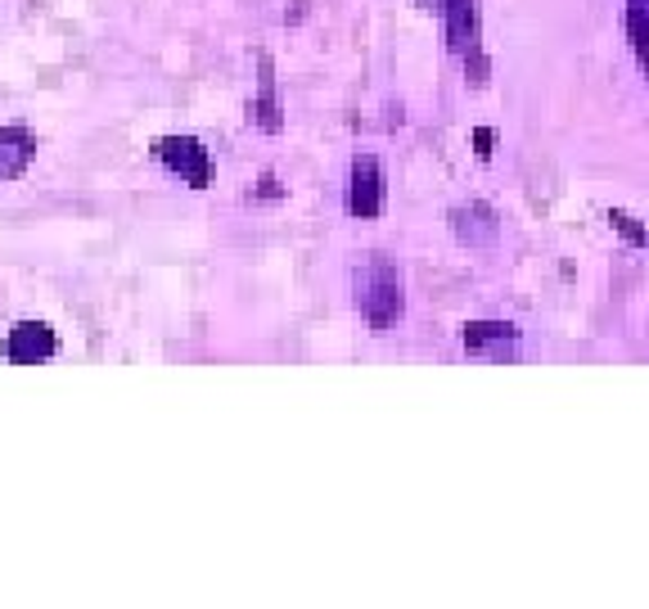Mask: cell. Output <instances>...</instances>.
Segmentation results:
<instances>
[{
  "label": "cell",
  "mask_w": 649,
  "mask_h": 609,
  "mask_svg": "<svg viewBox=\"0 0 649 609\" xmlns=\"http://www.w3.org/2000/svg\"><path fill=\"white\" fill-rule=\"evenodd\" d=\"M54 330L46 321H18L10 334H5V357L14 365H37L46 357H54Z\"/></svg>",
  "instance_id": "obj_4"
},
{
  "label": "cell",
  "mask_w": 649,
  "mask_h": 609,
  "mask_svg": "<svg viewBox=\"0 0 649 609\" xmlns=\"http://www.w3.org/2000/svg\"><path fill=\"white\" fill-rule=\"evenodd\" d=\"M491 140H497V136H491L487 127H478V132H474V145H478V159H491Z\"/></svg>",
  "instance_id": "obj_10"
},
{
  "label": "cell",
  "mask_w": 649,
  "mask_h": 609,
  "mask_svg": "<svg viewBox=\"0 0 649 609\" xmlns=\"http://www.w3.org/2000/svg\"><path fill=\"white\" fill-rule=\"evenodd\" d=\"M249 117H258L266 132L280 127V104H275V86H271V77H266V86H262V100L249 109Z\"/></svg>",
  "instance_id": "obj_9"
},
{
  "label": "cell",
  "mask_w": 649,
  "mask_h": 609,
  "mask_svg": "<svg viewBox=\"0 0 649 609\" xmlns=\"http://www.w3.org/2000/svg\"><path fill=\"white\" fill-rule=\"evenodd\" d=\"M627 37H632V46L640 54V69H649V14H645V5L627 10Z\"/></svg>",
  "instance_id": "obj_8"
},
{
  "label": "cell",
  "mask_w": 649,
  "mask_h": 609,
  "mask_svg": "<svg viewBox=\"0 0 649 609\" xmlns=\"http://www.w3.org/2000/svg\"><path fill=\"white\" fill-rule=\"evenodd\" d=\"M37 154V140L27 127H0V181H14Z\"/></svg>",
  "instance_id": "obj_5"
},
{
  "label": "cell",
  "mask_w": 649,
  "mask_h": 609,
  "mask_svg": "<svg viewBox=\"0 0 649 609\" xmlns=\"http://www.w3.org/2000/svg\"><path fill=\"white\" fill-rule=\"evenodd\" d=\"M153 154H159V163H167L176 176H185L195 190L208 186V176H212V159H208V149L195 140V136H163L159 145H153Z\"/></svg>",
  "instance_id": "obj_2"
},
{
  "label": "cell",
  "mask_w": 649,
  "mask_h": 609,
  "mask_svg": "<svg viewBox=\"0 0 649 609\" xmlns=\"http://www.w3.org/2000/svg\"><path fill=\"white\" fill-rule=\"evenodd\" d=\"M357 308L375 325V334H384L392 321H401V266H392L388 258L370 262L357 276Z\"/></svg>",
  "instance_id": "obj_1"
},
{
  "label": "cell",
  "mask_w": 649,
  "mask_h": 609,
  "mask_svg": "<svg viewBox=\"0 0 649 609\" xmlns=\"http://www.w3.org/2000/svg\"><path fill=\"white\" fill-rule=\"evenodd\" d=\"M510 339H514V330L501 325V321H474V325H465V348L470 352H487L491 344H510Z\"/></svg>",
  "instance_id": "obj_7"
},
{
  "label": "cell",
  "mask_w": 649,
  "mask_h": 609,
  "mask_svg": "<svg viewBox=\"0 0 649 609\" xmlns=\"http://www.w3.org/2000/svg\"><path fill=\"white\" fill-rule=\"evenodd\" d=\"M379 208H384V172H379V159L361 154L352 163L348 212H352V217H379Z\"/></svg>",
  "instance_id": "obj_3"
},
{
  "label": "cell",
  "mask_w": 649,
  "mask_h": 609,
  "mask_svg": "<svg viewBox=\"0 0 649 609\" xmlns=\"http://www.w3.org/2000/svg\"><path fill=\"white\" fill-rule=\"evenodd\" d=\"M455 235L465 239V244H491V239H497V217H491L483 203L460 208L455 212Z\"/></svg>",
  "instance_id": "obj_6"
}]
</instances>
